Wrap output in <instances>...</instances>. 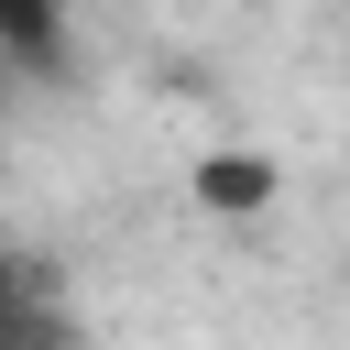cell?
I'll list each match as a JSON object with an SVG mask.
<instances>
[{
  "instance_id": "6da1fadb",
  "label": "cell",
  "mask_w": 350,
  "mask_h": 350,
  "mask_svg": "<svg viewBox=\"0 0 350 350\" xmlns=\"http://www.w3.org/2000/svg\"><path fill=\"white\" fill-rule=\"evenodd\" d=\"M197 197L230 208V219H241V208H273V164H262V153H208V164H197Z\"/></svg>"
},
{
  "instance_id": "7a4b0ae2",
  "label": "cell",
  "mask_w": 350,
  "mask_h": 350,
  "mask_svg": "<svg viewBox=\"0 0 350 350\" xmlns=\"http://www.w3.org/2000/svg\"><path fill=\"white\" fill-rule=\"evenodd\" d=\"M11 306H22V273H11V252H0V339H11Z\"/></svg>"
},
{
  "instance_id": "3957f363",
  "label": "cell",
  "mask_w": 350,
  "mask_h": 350,
  "mask_svg": "<svg viewBox=\"0 0 350 350\" xmlns=\"http://www.w3.org/2000/svg\"><path fill=\"white\" fill-rule=\"evenodd\" d=\"M44 22V0H0V33H33Z\"/></svg>"
}]
</instances>
